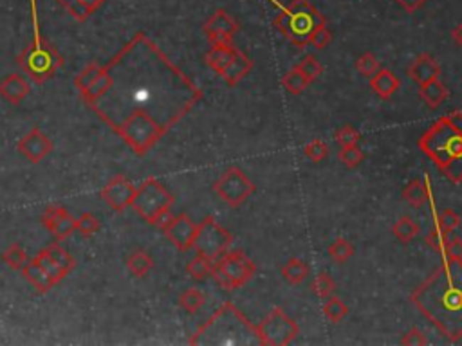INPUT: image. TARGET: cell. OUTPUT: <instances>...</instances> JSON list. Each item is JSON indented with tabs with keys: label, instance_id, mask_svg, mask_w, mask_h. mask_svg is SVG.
Masks as SVG:
<instances>
[{
	"label": "cell",
	"instance_id": "cell-1",
	"mask_svg": "<svg viewBox=\"0 0 462 346\" xmlns=\"http://www.w3.org/2000/svg\"><path fill=\"white\" fill-rule=\"evenodd\" d=\"M82 97L136 156H145L203 99V90L139 31Z\"/></svg>",
	"mask_w": 462,
	"mask_h": 346
},
{
	"label": "cell",
	"instance_id": "cell-2",
	"mask_svg": "<svg viewBox=\"0 0 462 346\" xmlns=\"http://www.w3.org/2000/svg\"><path fill=\"white\" fill-rule=\"evenodd\" d=\"M410 301L448 341H461L462 260L444 258V264L412 292Z\"/></svg>",
	"mask_w": 462,
	"mask_h": 346
},
{
	"label": "cell",
	"instance_id": "cell-3",
	"mask_svg": "<svg viewBox=\"0 0 462 346\" xmlns=\"http://www.w3.org/2000/svg\"><path fill=\"white\" fill-rule=\"evenodd\" d=\"M419 148L448 180L462 183V112L435 121L419 137Z\"/></svg>",
	"mask_w": 462,
	"mask_h": 346
},
{
	"label": "cell",
	"instance_id": "cell-4",
	"mask_svg": "<svg viewBox=\"0 0 462 346\" xmlns=\"http://www.w3.org/2000/svg\"><path fill=\"white\" fill-rule=\"evenodd\" d=\"M190 345H259L257 327L233 303H224L199 330Z\"/></svg>",
	"mask_w": 462,
	"mask_h": 346
},
{
	"label": "cell",
	"instance_id": "cell-5",
	"mask_svg": "<svg viewBox=\"0 0 462 346\" xmlns=\"http://www.w3.org/2000/svg\"><path fill=\"white\" fill-rule=\"evenodd\" d=\"M29 6H31L33 42L26 47L24 51L20 53L16 62H18V65L22 67V70L28 74L33 82L43 83L55 76L56 70L63 65V58L55 47H51L42 38L36 0H29Z\"/></svg>",
	"mask_w": 462,
	"mask_h": 346
},
{
	"label": "cell",
	"instance_id": "cell-6",
	"mask_svg": "<svg viewBox=\"0 0 462 346\" xmlns=\"http://www.w3.org/2000/svg\"><path fill=\"white\" fill-rule=\"evenodd\" d=\"M273 26L293 45L303 49L309 45L313 33L321 26H327V18L309 0H291L289 6H286L273 20Z\"/></svg>",
	"mask_w": 462,
	"mask_h": 346
},
{
	"label": "cell",
	"instance_id": "cell-7",
	"mask_svg": "<svg viewBox=\"0 0 462 346\" xmlns=\"http://www.w3.org/2000/svg\"><path fill=\"white\" fill-rule=\"evenodd\" d=\"M257 265L244 251L233 249L224 253L219 260L213 264V274L220 288L233 292L244 287L251 278L255 276Z\"/></svg>",
	"mask_w": 462,
	"mask_h": 346
},
{
	"label": "cell",
	"instance_id": "cell-8",
	"mask_svg": "<svg viewBox=\"0 0 462 346\" xmlns=\"http://www.w3.org/2000/svg\"><path fill=\"white\" fill-rule=\"evenodd\" d=\"M173 202H176V197L166 190L165 184L150 177L143 180L141 186L136 188V195H134L130 207H134V211L143 220L149 222L150 226H156L157 218L172 210Z\"/></svg>",
	"mask_w": 462,
	"mask_h": 346
},
{
	"label": "cell",
	"instance_id": "cell-9",
	"mask_svg": "<svg viewBox=\"0 0 462 346\" xmlns=\"http://www.w3.org/2000/svg\"><path fill=\"white\" fill-rule=\"evenodd\" d=\"M300 334L296 321L289 318L280 307H274L266 318L257 325L259 345L264 346H286L291 345Z\"/></svg>",
	"mask_w": 462,
	"mask_h": 346
},
{
	"label": "cell",
	"instance_id": "cell-10",
	"mask_svg": "<svg viewBox=\"0 0 462 346\" xmlns=\"http://www.w3.org/2000/svg\"><path fill=\"white\" fill-rule=\"evenodd\" d=\"M233 244V234L222 227L213 217H206L200 224H197V237L193 242L197 254L219 260L224 253H227Z\"/></svg>",
	"mask_w": 462,
	"mask_h": 346
},
{
	"label": "cell",
	"instance_id": "cell-11",
	"mask_svg": "<svg viewBox=\"0 0 462 346\" xmlns=\"http://www.w3.org/2000/svg\"><path fill=\"white\" fill-rule=\"evenodd\" d=\"M213 191L230 207H239L255 193V184L240 168L231 166L215 180Z\"/></svg>",
	"mask_w": 462,
	"mask_h": 346
},
{
	"label": "cell",
	"instance_id": "cell-12",
	"mask_svg": "<svg viewBox=\"0 0 462 346\" xmlns=\"http://www.w3.org/2000/svg\"><path fill=\"white\" fill-rule=\"evenodd\" d=\"M134 195H136V186L125 175L112 177L100 191V197L116 213H122L132 204Z\"/></svg>",
	"mask_w": 462,
	"mask_h": 346
},
{
	"label": "cell",
	"instance_id": "cell-13",
	"mask_svg": "<svg viewBox=\"0 0 462 346\" xmlns=\"http://www.w3.org/2000/svg\"><path fill=\"white\" fill-rule=\"evenodd\" d=\"M239 29L240 23L237 22L226 9H217L203 26V31L210 43L231 42L233 36L239 33Z\"/></svg>",
	"mask_w": 462,
	"mask_h": 346
},
{
	"label": "cell",
	"instance_id": "cell-14",
	"mask_svg": "<svg viewBox=\"0 0 462 346\" xmlns=\"http://www.w3.org/2000/svg\"><path fill=\"white\" fill-rule=\"evenodd\" d=\"M165 237L168 238L170 244L177 247L179 251H188L193 247V242L197 237V224L186 213L176 215L168 226L163 229Z\"/></svg>",
	"mask_w": 462,
	"mask_h": 346
},
{
	"label": "cell",
	"instance_id": "cell-15",
	"mask_svg": "<svg viewBox=\"0 0 462 346\" xmlns=\"http://www.w3.org/2000/svg\"><path fill=\"white\" fill-rule=\"evenodd\" d=\"M42 224L55 237L56 242L65 240L69 234L76 231V218L62 206H49L42 215Z\"/></svg>",
	"mask_w": 462,
	"mask_h": 346
},
{
	"label": "cell",
	"instance_id": "cell-16",
	"mask_svg": "<svg viewBox=\"0 0 462 346\" xmlns=\"http://www.w3.org/2000/svg\"><path fill=\"white\" fill-rule=\"evenodd\" d=\"M18 152L31 163H40L53 152V141L40 129H31L18 141Z\"/></svg>",
	"mask_w": 462,
	"mask_h": 346
},
{
	"label": "cell",
	"instance_id": "cell-17",
	"mask_svg": "<svg viewBox=\"0 0 462 346\" xmlns=\"http://www.w3.org/2000/svg\"><path fill=\"white\" fill-rule=\"evenodd\" d=\"M210 51L206 53V65L213 70L215 74H219L220 78L224 76L227 69H230L231 62L239 53V47L231 42H215L210 43Z\"/></svg>",
	"mask_w": 462,
	"mask_h": 346
},
{
	"label": "cell",
	"instance_id": "cell-18",
	"mask_svg": "<svg viewBox=\"0 0 462 346\" xmlns=\"http://www.w3.org/2000/svg\"><path fill=\"white\" fill-rule=\"evenodd\" d=\"M408 76L410 80H414L415 83H426L430 80L441 78V65L434 60V56H430L428 53H423L412 62L410 69H408Z\"/></svg>",
	"mask_w": 462,
	"mask_h": 346
},
{
	"label": "cell",
	"instance_id": "cell-19",
	"mask_svg": "<svg viewBox=\"0 0 462 346\" xmlns=\"http://www.w3.org/2000/svg\"><path fill=\"white\" fill-rule=\"evenodd\" d=\"M29 82L22 74H9L0 82V96L11 105H18L28 97Z\"/></svg>",
	"mask_w": 462,
	"mask_h": 346
},
{
	"label": "cell",
	"instance_id": "cell-20",
	"mask_svg": "<svg viewBox=\"0 0 462 346\" xmlns=\"http://www.w3.org/2000/svg\"><path fill=\"white\" fill-rule=\"evenodd\" d=\"M22 274H24L26 281H29V283H31L38 292H49L55 285H58L48 273H45V269L42 267V264H40L36 256L31 258V260H28V264H26L24 269H22Z\"/></svg>",
	"mask_w": 462,
	"mask_h": 346
},
{
	"label": "cell",
	"instance_id": "cell-21",
	"mask_svg": "<svg viewBox=\"0 0 462 346\" xmlns=\"http://www.w3.org/2000/svg\"><path fill=\"white\" fill-rule=\"evenodd\" d=\"M368 82H370V89H372L381 99H390L401 85L399 78H397L396 74L392 72L390 69H383V67H381Z\"/></svg>",
	"mask_w": 462,
	"mask_h": 346
},
{
	"label": "cell",
	"instance_id": "cell-22",
	"mask_svg": "<svg viewBox=\"0 0 462 346\" xmlns=\"http://www.w3.org/2000/svg\"><path fill=\"white\" fill-rule=\"evenodd\" d=\"M448 96H450V92H448L446 85L441 82V78L430 80V82L421 83L419 85L421 102H423L424 105L431 110H437L439 107L446 102Z\"/></svg>",
	"mask_w": 462,
	"mask_h": 346
},
{
	"label": "cell",
	"instance_id": "cell-23",
	"mask_svg": "<svg viewBox=\"0 0 462 346\" xmlns=\"http://www.w3.org/2000/svg\"><path fill=\"white\" fill-rule=\"evenodd\" d=\"M431 190H430V180L428 177H424V180L414 179L407 188L403 190V199L407 200L408 206L421 210L424 204L430 200Z\"/></svg>",
	"mask_w": 462,
	"mask_h": 346
},
{
	"label": "cell",
	"instance_id": "cell-24",
	"mask_svg": "<svg viewBox=\"0 0 462 346\" xmlns=\"http://www.w3.org/2000/svg\"><path fill=\"white\" fill-rule=\"evenodd\" d=\"M251 69H253V62H251L249 56H247L246 53H242L239 49L237 56L233 58V62H231L230 69L224 72L222 80L226 82L227 87H235V85H239L244 78H246L247 74L251 72Z\"/></svg>",
	"mask_w": 462,
	"mask_h": 346
},
{
	"label": "cell",
	"instance_id": "cell-25",
	"mask_svg": "<svg viewBox=\"0 0 462 346\" xmlns=\"http://www.w3.org/2000/svg\"><path fill=\"white\" fill-rule=\"evenodd\" d=\"M67 9V13L78 22H85L90 15H95L105 0H58Z\"/></svg>",
	"mask_w": 462,
	"mask_h": 346
},
{
	"label": "cell",
	"instance_id": "cell-26",
	"mask_svg": "<svg viewBox=\"0 0 462 346\" xmlns=\"http://www.w3.org/2000/svg\"><path fill=\"white\" fill-rule=\"evenodd\" d=\"M284 280L291 285H300L309 278L311 267L300 258H291V260L286 261L282 269H280Z\"/></svg>",
	"mask_w": 462,
	"mask_h": 346
},
{
	"label": "cell",
	"instance_id": "cell-27",
	"mask_svg": "<svg viewBox=\"0 0 462 346\" xmlns=\"http://www.w3.org/2000/svg\"><path fill=\"white\" fill-rule=\"evenodd\" d=\"M127 267L136 278H145L154 269V258L145 249H136L127 258Z\"/></svg>",
	"mask_w": 462,
	"mask_h": 346
},
{
	"label": "cell",
	"instance_id": "cell-28",
	"mask_svg": "<svg viewBox=\"0 0 462 346\" xmlns=\"http://www.w3.org/2000/svg\"><path fill=\"white\" fill-rule=\"evenodd\" d=\"M430 204H431V213H434V224L439 227V231L448 238L451 231H455L458 226H461V215L455 213L453 210H444L443 213L437 215L434 199H431V197H430Z\"/></svg>",
	"mask_w": 462,
	"mask_h": 346
},
{
	"label": "cell",
	"instance_id": "cell-29",
	"mask_svg": "<svg viewBox=\"0 0 462 346\" xmlns=\"http://www.w3.org/2000/svg\"><path fill=\"white\" fill-rule=\"evenodd\" d=\"M40 254H43L45 258H49V260L53 261V264L56 265V267H60L65 274H69L75 269V258L71 256V254L67 253L63 247H60L58 244H53L49 245V247H45L43 251H40Z\"/></svg>",
	"mask_w": 462,
	"mask_h": 346
},
{
	"label": "cell",
	"instance_id": "cell-30",
	"mask_svg": "<svg viewBox=\"0 0 462 346\" xmlns=\"http://www.w3.org/2000/svg\"><path fill=\"white\" fill-rule=\"evenodd\" d=\"M213 264L215 261L210 260V258L203 256V254H195L192 260L188 261L186 265V273L192 280L195 281H204L208 276H212L213 274Z\"/></svg>",
	"mask_w": 462,
	"mask_h": 346
},
{
	"label": "cell",
	"instance_id": "cell-31",
	"mask_svg": "<svg viewBox=\"0 0 462 346\" xmlns=\"http://www.w3.org/2000/svg\"><path fill=\"white\" fill-rule=\"evenodd\" d=\"M392 233H394V237H396L401 244H410V242L417 237V233H419V224L412 217H408V215H403V217L394 224Z\"/></svg>",
	"mask_w": 462,
	"mask_h": 346
},
{
	"label": "cell",
	"instance_id": "cell-32",
	"mask_svg": "<svg viewBox=\"0 0 462 346\" xmlns=\"http://www.w3.org/2000/svg\"><path fill=\"white\" fill-rule=\"evenodd\" d=\"M321 312L329 319L331 323H340L343 321L347 315H349V307L345 305V301L341 298H336V296H329L323 300V307H321Z\"/></svg>",
	"mask_w": 462,
	"mask_h": 346
},
{
	"label": "cell",
	"instance_id": "cell-33",
	"mask_svg": "<svg viewBox=\"0 0 462 346\" xmlns=\"http://www.w3.org/2000/svg\"><path fill=\"white\" fill-rule=\"evenodd\" d=\"M204 303H206V298H204L203 292L195 287L186 288V291L179 296V307L190 315H195L197 312L204 307Z\"/></svg>",
	"mask_w": 462,
	"mask_h": 346
},
{
	"label": "cell",
	"instance_id": "cell-34",
	"mask_svg": "<svg viewBox=\"0 0 462 346\" xmlns=\"http://www.w3.org/2000/svg\"><path fill=\"white\" fill-rule=\"evenodd\" d=\"M311 83L313 82H311V80H307L306 76H303V74L296 69V67H293L289 72H286L282 76V87L289 94H294V96H300V94H302L303 90L311 85Z\"/></svg>",
	"mask_w": 462,
	"mask_h": 346
},
{
	"label": "cell",
	"instance_id": "cell-35",
	"mask_svg": "<svg viewBox=\"0 0 462 346\" xmlns=\"http://www.w3.org/2000/svg\"><path fill=\"white\" fill-rule=\"evenodd\" d=\"M28 253H26L24 247L18 244L9 245L8 249L4 251V254H2V261H4L9 269H13V271H22L24 265L28 264Z\"/></svg>",
	"mask_w": 462,
	"mask_h": 346
},
{
	"label": "cell",
	"instance_id": "cell-36",
	"mask_svg": "<svg viewBox=\"0 0 462 346\" xmlns=\"http://www.w3.org/2000/svg\"><path fill=\"white\" fill-rule=\"evenodd\" d=\"M329 256L333 258L336 264H345L354 256V245L345 238H336L333 244L329 245Z\"/></svg>",
	"mask_w": 462,
	"mask_h": 346
},
{
	"label": "cell",
	"instance_id": "cell-37",
	"mask_svg": "<svg viewBox=\"0 0 462 346\" xmlns=\"http://www.w3.org/2000/svg\"><path fill=\"white\" fill-rule=\"evenodd\" d=\"M354 67H356V70L361 74V76L370 80L374 74L381 69V63L374 53H363V55L356 60Z\"/></svg>",
	"mask_w": 462,
	"mask_h": 346
},
{
	"label": "cell",
	"instance_id": "cell-38",
	"mask_svg": "<svg viewBox=\"0 0 462 346\" xmlns=\"http://www.w3.org/2000/svg\"><path fill=\"white\" fill-rule=\"evenodd\" d=\"M100 227H102V224H100V220L92 213H82L76 218V233H80L85 238L95 237L100 231Z\"/></svg>",
	"mask_w": 462,
	"mask_h": 346
},
{
	"label": "cell",
	"instance_id": "cell-39",
	"mask_svg": "<svg viewBox=\"0 0 462 346\" xmlns=\"http://www.w3.org/2000/svg\"><path fill=\"white\" fill-rule=\"evenodd\" d=\"M294 67H296V69L300 70V72H302L307 80H311V82L318 80L321 74H323V65H321V63L318 62L316 56H313V55L303 56L302 62L296 63Z\"/></svg>",
	"mask_w": 462,
	"mask_h": 346
},
{
	"label": "cell",
	"instance_id": "cell-40",
	"mask_svg": "<svg viewBox=\"0 0 462 346\" xmlns=\"http://www.w3.org/2000/svg\"><path fill=\"white\" fill-rule=\"evenodd\" d=\"M303 156H306V159H309L311 163H321V161H326L327 156H329V146H327L326 141L314 139L303 146Z\"/></svg>",
	"mask_w": 462,
	"mask_h": 346
},
{
	"label": "cell",
	"instance_id": "cell-41",
	"mask_svg": "<svg viewBox=\"0 0 462 346\" xmlns=\"http://www.w3.org/2000/svg\"><path fill=\"white\" fill-rule=\"evenodd\" d=\"M338 159H340L347 168H356L365 161V152L358 146V144H353V146L340 148Z\"/></svg>",
	"mask_w": 462,
	"mask_h": 346
},
{
	"label": "cell",
	"instance_id": "cell-42",
	"mask_svg": "<svg viewBox=\"0 0 462 346\" xmlns=\"http://www.w3.org/2000/svg\"><path fill=\"white\" fill-rule=\"evenodd\" d=\"M102 69H103V65H100V63H90V65H87L85 69H83L82 72H80L78 76L75 78L76 89H78L80 92H83L85 89H89L90 83L95 82L100 74H102Z\"/></svg>",
	"mask_w": 462,
	"mask_h": 346
},
{
	"label": "cell",
	"instance_id": "cell-43",
	"mask_svg": "<svg viewBox=\"0 0 462 346\" xmlns=\"http://www.w3.org/2000/svg\"><path fill=\"white\" fill-rule=\"evenodd\" d=\"M313 291L318 298L326 300V298H329V296L334 294V291H336V283H334V280L331 274L320 273L316 278H314Z\"/></svg>",
	"mask_w": 462,
	"mask_h": 346
},
{
	"label": "cell",
	"instance_id": "cell-44",
	"mask_svg": "<svg viewBox=\"0 0 462 346\" xmlns=\"http://www.w3.org/2000/svg\"><path fill=\"white\" fill-rule=\"evenodd\" d=\"M360 137H361V134L350 125L341 126V129H338L336 134H334V141H336L338 146H340V148L358 144V143H360Z\"/></svg>",
	"mask_w": 462,
	"mask_h": 346
},
{
	"label": "cell",
	"instance_id": "cell-45",
	"mask_svg": "<svg viewBox=\"0 0 462 346\" xmlns=\"http://www.w3.org/2000/svg\"><path fill=\"white\" fill-rule=\"evenodd\" d=\"M331 42H333V33H331V29L327 26H321V28H318L313 33L309 45L316 47V49H326V47L331 45Z\"/></svg>",
	"mask_w": 462,
	"mask_h": 346
},
{
	"label": "cell",
	"instance_id": "cell-46",
	"mask_svg": "<svg viewBox=\"0 0 462 346\" xmlns=\"http://www.w3.org/2000/svg\"><path fill=\"white\" fill-rule=\"evenodd\" d=\"M443 254L448 260H462V238H446L443 247Z\"/></svg>",
	"mask_w": 462,
	"mask_h": 346
},
{
	"label": "cell",
	"instance_id": "cell-47",
	"mask_svg": "<svg viewBox=\"0 0 462 346\" xmlns=\"http://www.w3.org/2000/svg\"><path fill=\"white\" fill-rule=\"evenodd\" d=\"M424 242L430 245L435 253L443 254V247H444V242H446V237H444V234L439 231V227L434 224V227H431V229L426 233V237H424Z\"/></svg>",
	"mask_w": 462,
	"mask_h": 346
},
{
	"label": "cell",
	"instance_id": "cell-48",
	"mask_svg": "<svg viewBox=\"0 0 462 346\" xmlns=\"http://www.w3.org/2000/svg\"><path fill=\"white\" fill-rule=\"evenodd\" d=\"M401 345H407V346H424L428 345V339L426 335L423 334V330L417 327H412L410 330L407 332V334L401 337Z\"/></svg>",
	"mask_w": 462,
	"mask_h": 346
},
{
	"label": "cell",
	"instance_id": "cell-49",
	"mask_svg": "<svg viewBox=\"0 0 462 346\" xmlns=\"http://www.w3.org/2000/svg\"><path fill=\"white\" fill-rule=\"evenodd\" d=\"M36 258H38V261H40V264H42V267L43 269H45V273H48L49 274V276H51L53 278V280H55L56 281V283H60V281H62L63 280V278H65L67 276V274L65 273H63V271H62V269H60V267H56V265L55 264H53V261L51 260H49V258H45V256H43V254H36Z\"/></svg>",
	"mask_w": 462,
	"mask_h": 346
},
{
	"label": "cell",
	"instance_id": "cell-50",
	"mask_svg": "<svg viewBox=\"0 0 462 346\" xmlns=\"http://www.w3.org/2000/svg\"><path fill=\"white\" fill-rule=\"evenodd\" d=\"M397 4L401 6V8L404 9L407 13H414L417 11V9L423 8L424 4H426V0H396Z\"/></svg>",
	"mask_w": 462,
	"mask_h": 346
},
{
	"label": "cell",
	"instance_id": "cell-51",
	"mask_svg": "<svg viewBox=\"0 0 462 346\" xmlns=\"http://www.w3.org/2000/svg\"><path fill=\"white\" fill-rule=\"evenodd\" d=\"M451 38H453V42L457 43L458 47H462V23H458V26H455V28L451 29Z\"/></svg>",
	"mask_w": 462,
	"mask_h": 346
}]
</instances>
